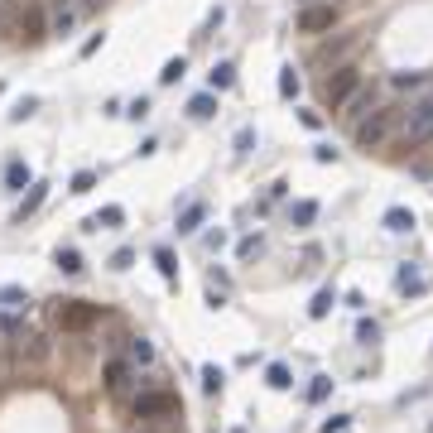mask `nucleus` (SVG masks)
<instances>
[{
	"mask_svg": "<svg viewBox=\"0 0 433 433\" xmlns=\"http://www.w3.org/2000/svg\"><path fill=\"white\" fill-rule=\"evenodd\" d=\"M356 337H361V342H376V337H380V323H376V318H361Z\"/></svg>",
	"mask_w": 433,
	"mask_h": 433,
	"instance_id": "e433bc0d",
	"label": "nucleus"
},
{
	"mask_svg": "<svg viewBox=\"0 0 433 433\" xmlns=\"http://www.w3.org/2000/svg\"><path fill=\"white\" fill-rule=\"evenodd\" d=\"M313 154H318V164H332V159H337V150H332V145H318Z\"/></svg>",
	"mask_w": 433,
	"mask_h": 433,
	"instance_id": "37998d69",
	"label": "nucleus"
},
{
	"mask_svg": "<svg viewBox=\"0 0 433 433\" xmlns=\"http://www.w3.org/2000/svg\"><path fill=\"white\" fill-rule=\"evenodd\" d=\"M82 20V10H78V0H49V34H73V25Z\"/></svg>",
	"mask_w": 433,
	"mask_h": 433,
	"instance_id": "9d476101",
	"label": "nucleus"
},
{
	"mask_svg": "<svg viewBox=\"0 0 433 433\" xmlns=\"http://www.w3.org/2000/svg\"><path fill=\"white\" fill-rule=\"evenodd\" d=\"M188 116L193 121H212L216 116V92H197V97L188 102Z\"/></svg>",
	"mask_w": 433,
	"mask_h": 433,
	"instance_id": "a211bd4d",
	"label": "nucleus"
},
{
	"mask_svg": "<svg viewBox=\"0 0 433 433\" xmlns=\"http://www.w3.org/2000/svg\"><path fill=\"white\" fill-rule=\"evenodd\" d=\"M236 87V68L231 63H216L212 73H207V92H231Z\"/></svg>",
	"mask_w": 433,
	"mask_h": 433,
	"instance_id": "f3484780",
	"label": "nucleus"
},
{
	"mask_svg": "<svg viewBox=\"0 0 433 433\" xmlns=\"http://www.w3.org/2000/svg\"><path fill=\"white\" fill-rule=\"evenodd\" d=\"M0 332H5V337H25V332H29V318L15 308V313H5V318H0Z\"/></svg>",
	"mask_w": 433,
	"mask_h": 433,
	"instance_id": "bb28decb",
	"label": "nucleus"
},
{
	"mask_svg": "<svg viewBox=\"0 0 433 433\" xmlns=\"http://www.w3.org/2000/svg\"><path fill=\"white\" fill-rule=\"evenodd\" d=\"M260 250H265V241H260V236H245V241L236 245V255H241V260H255Z\"/></svg>",
	"mask_w": 433,
	"mask_h": 433,
	"instance_id": "72a5a7b5",
	"label": "nucleus"
},
{
	"mask_svg": "<svg viewBox=\"0 0 433 433\" xmlns=\"http://www.w3.org/2000/svg\"><path fill=\"white\" fill-rule=\"evenodd\" d=\"M34 111H39V102H34V97H25V102H15V111H10V121H29Z\"/></svg>",
	"mask_w": 433,
	"mask_h": 433,
	"instance_id": "c9c22d12",
	"label": "nucleus"
},
{
	"mask_svg": "<svg viewBox=\"0 0 433 433\" xmlns=\"http://www.w3.org/2000/svg\"><path fill=\"white\" fill-rule=\"evenodd\" d=\"M361 87H366V82H361V68H356V63L337 68L332 78H323V106H327V111H342L356 92H361Z\"/></svg>",
	"mask_w": 433,
	"mask_h": 433,
	"instance_id": "423d86ee",
	"label": "nucleus"
},
{
	"mask_svg": "<svg viewBox=\"0 0 433 433\" xmlns=\"http://www.w3.org/2000/svg\"><path fill=\"white\" fill-rule=\"evenodd\" d=\"M400 111L405 106H376L371 116L356 121V145L361 150H385L390 140L400 135Z\"/></svg>",
	"mask_w": 433,
	"mask_h": 433,
	"instance_id": "f03ea898",
	"label": "nucleus"
},
{
	"mask_svg": "<svg viewBox=\"0 0 433 433\" xmlns=\"http://www.w3.org/2000/svg\"><path fill=\"white\" fill-rule=\"evenodd\" d=\"M202 216H207V202H188V207L178 212V236H193V231L202 226Z\"/></svg>",
	"mask_w": 433,
	"mask_h": 433,
	"instance_id": "dca6fc26",
	"label": "nucleus"
},
{
	"mask_svg": "<svg viewBox=\"0 0 433 433\" xmlns=\"http://www.w3.org/2000/svg\"><path fill=\"white\" fill-rule=\"evenodd\" d=\"M221 371H216V366H202V390H207V395H221Z\"/></svg>",
	"mask_w": 433,
	"mask_h": 433,
	"instance_id": "473e14b6",
	"label": "nucleus"
},
{
	"mask_svg": "<svg viewBox=\"0 0 433 433\" xmlns=\"http://www.w3.org/2000/svg\"><path fill=\"white\" fill-rule=\"evenodd\" d=\"M44 197H49V183H39V178H34V183H29V193L20 197V207H15V221L25 226V216L39 212V207H44Z\"/></svg>",
	"mask_w": 433,
	"mask_h": 433,
	"instance_id": "ddd939ff",
	"label": "nucleus"
},
{
	"mask_svg": "<svg viewBox=\"0 0 433 433\" xmlns=\"http://www.w3.org/2000/svg\"><path fill=\"white\" fill-rule=\"evenodd\" d=\"M183 73H188V63H183V58H169V63H164V73H159V82H164V87H173Z\"/></svg>",
	"mask_w": 433,
	"mask_h": 433,
	"instance_id": "c756f323",
	"label": "nucleus"
},
{
	"mask_svg": "<svg viewBox=\"0 0 433 433\" xmlns=\"http://www.w3.org/2000/svg\"><path fill=\"white\" fill-rule=\"evenodd\" d=\"M395 284H400V294H424V289H429V279H424V274L414 270V265H405Z\"/></svg>",
	"mask_w": 433,
	"mask_h": 433,
	"instance_id": "412c9836",
	"label": "nucleus"
},
{
	"mask_svg": "<svg viewBox=\"0 0 433 433\" xmlns=\"http://www.w3.org/2000/svg\"><path fill=\"white\" fill-rule=\"evenodd\" d=\"M154 265H159V274L169 279V284H178V260H173V250H169V245L154 250Z\"/></svg>",
	"mask_w": 433,
	"mask_h": 433,
	"instance_id": "393cba45",
	"label": "nucleus"
},
{
	"mask_svg": "<svg viewBox=\"0 0 433 433\" xmlns=\"http://www.w3.org/2000/svg\"><path fill=\"white\" fill-rule=\"evenodd\" d=\"M308 5H332V0H308Z\"/></svg>",
	"mask_w": 433,
	"mask_h": 433,
	"instance_id": "c03bdc74",
	"label": "nucleus"
},
{
	"mask_svg": "<svg viewBox=\"0 0 433 433\" xmlns=\"http://www.w3.org/2000/svg\"><path fill=\"white\" fill-rule=\"evenodd\" d=\"M371 111H376V92H371V87H361V92H356L352 102H347V106H342V116H347V121H361V116H371Z\"/></svg>",
	"mask_w": 433,
	"mask_h": 433,
	"instance_id": "4468645a",
	"label": "nucleus"
},
{
	"mask_svg": "<svg viewBox=\"0 0 433 433\" xmlns=\"http://www.w3.org/2000/svg\"><path fill=\"white\" fill-rule=\"evenodd\" d=\"M298 121H303L308 130H318V126H323V111H298Z\"/></svg>",
	"mask_w": 433,
	"mask_h": 433,
	"instance_id": "ea45409f",
	"label": "nucleus"
},
{
	"mask_svg": "<svg viewBox=\"0 0 433 433\" xmlns=\"http://www.w3.org/2000/svg\"><path fill=\"white\" fill-rule=\"evenodd\" d=\"M332 25H337V5H303L298 10V29L303 34H323Z\"/></svg>",
	"mask_w": 433,
	"mask_h": 433,
	"instance_id": "9b49d317",
	"label": "nucleus"
},
{
	"mask_svg": "<svg viewBox=\"0 0 433 433\" xmlns=\"http://www.w3.org/2000/svg\"><path fill=\"white\" fill-rule=\"evenodd\" d=\"M126 352H130V366H150V361H154V342H150V337H130Z\"/></svg>",
	"mask_w": 433,
	"mask_h": 433,
	"instance_id": "aec40b11",
	"label": "nucleus"
},
{
	"mask_svg": "<svg viewBox=\"0 0 433 433\" xmlns=\"http://www.w3.org/2000/svg\"><path fill=\"white\" fill-rule=\"evenodd\" d=\"M10 347H15V366H20V376H25V371H44V366L54 361V342H49L44 332L10 337Z\"/></svg>",
	"mask_w": 433,
	"mask_h": 433,
	"instance_id": "39448f33",
	"label": "nucleus"
},
{
	"mask_svg": "<svg viewBox=\"0 0 433 433\" xmlns=\"http://www.w3.org/2000/svg\"><path fill=\"white\" fill-rule=\"evenodd\" d=\"M102 44H106V34H92V39L82 44V58H92V54H97V49H102Z\"/></svg>",
	"mask_w": 433,
	"mask_h": 433,
	"instance_id": "a19ab883",
	"label": "nucleus"
},
{
	"mask_svg": "<svg viewBox=\"0 0 433 433\" xmlns=\"http://www.w3.org/2000/svg\"><path fill=\"white\" fill-rule=\"evenodd\" d=\"M126 116H130V121H145V116H150V97H135V102L126 106Z\"/></svg>",
	"mask_w": 433,
	"mask_h": 433,
	"instance_id": "4c0bfd02",
	"label": "nucleus"
},
{
	"mask_svg": "<svg viewBox=\"0 0 433 433\" xmlns=\"http://www.w3.org/2000/svg\"><path fill=\"white\" fill-rule=\"evenodd\" d=\"M121 226H126V207H116V202L87 216V231H121Z\"/></svg>",
	"mask_w": 433,
	"mask_h": 433,
	"instance_id": "f8f14e48",
	"label": "nucleus"
},
{
	"mask_svg": "<svg viewBox=\"0 0 433 433\" xmlns=\"http://www.w3.org/2000/svg\"><path fill=\"white\" fill-rule=\"evenodd\" d=\"M347 419H352V414H332V419L323 424V433H342V429H347Z\"/></svg>",
	"mask_w": 433,
	"mask_h": 433,
	"instance_id": "58836bf2",
	"label": "nucleus"
},
{
	"mask_svg": "<svg viewBox=\"0 0 433 433\" xmlns=\"http://www.w3.org/2000/svg\"><path fill=\"white\" fill-rule=\"evenodd\" d=\"M54 260H58V270H63V274H82V270H87V265H82V255L73 250V245H58Z\"/></svg>",
	"mask_w": 433,
	"mask_h": 433,
	"instance_id": "b1692460",
	"label": "nucleus"
},
{
	"mask_svg": "<svg viewBox=\"0 0 433 433\" xmlns=\"http://www.w3.org/2000/svg\"><path fill=\"white\" fill-rule=\"evenodd\" d=\"M102 5H111V0H78V10H82V15H97Z\"/></svg>",
	"mask_w": 433,
	"mask_h": 433,
	"instance_id": "79ce46f5",
	"label": "nucleus"
},
{
	"mask_svg": "<svg viewBox=\"0 0 433 433\" xmlns=\"http://www.w3.org/2000/svg\"><path fill=\"white\" fill-rule=\"evenodd\" d=\"M102 385H106L111 400H135L140 390H150V380H140L135 366H130L126 356H106V366H102Z\"/></svg>",
	"mask_w": 433,
	"mask_h": 433,
	"instance_id": "7ed1b4c3",
	"label": "nucleus"
},
{
	"mask_svg": "<svg viewBox=\"0 0 433 433\" xmlns=\"http://www.w3.org/2000/svg\"><path fill=\"white\" fill-rule=\"evenodd\" d=\"M400 150H424L433 145V92H424L419 102H409L400 111Z\"/></svg>",
	"mask_w": 433,
	"mask_h": 433,
	"instance_id": "f257e3e1",
	"label": "nucleus"
},
{
	"mask_svg": "<svg viewBox=\"0 0 433 433\" xmlns=\"http://www.w3.org/2000/svg\"><path fill=\"white\" fill-rule=\"evenodd\" d=\"M178 395L173 390H159V385H150V390H140L135 400H130V414L135 419H145V424H159V419H173L178 414Z\"/></svg>",
	"mask_w": 433,
	"mask_h": 433,
	"instance_id": "20e7f679",
	"label": "nucleus"
},
{
	"mask_svg": "<svg viewBox=\"0 0 433 433\" xmlns=\"http://www.w3.org/2000/svg\"><path fill=\"white\" fill-rule=\"evenodd\" d=\"M15 39H20V44H44V39H49V10H44V0H25V5H20Z\"/></svg>",
	"mask_w": 433,
	"mask_h": 433,
	"instance_id": "6e6552de",
	"label": "nucleus"
},
{
	"mask_svg": "<svg viewBox=\"0 0 433 433\" xmlns=\"http://www.w3.org/2000/svg\"><path fill=\"white\" fill-rule=\"evenodd\" d=\"M356 49H361V34H342V39H327L323 49L313 54V68H332V73H337V68H347V58H352Z\"/></svg>",
	"mask_w": 433,
	"mask_h": 433,
	"instance_id": "1a4fd4ad",
	"label": "nucleus"
},
{
	"mask_svg": "<svg viewBox=\"0 0 433 433\" xmlns=\"http://www.w3.org/2000/svg\"><path fill=\"white\" fill-rule=\"evenodd\" d=\"M332 303H337V289L327 284V289H318V294H313V303H308V318H327V313H332Z\"/></svg>",
	"mask_w": 433,
	"mask_h": 433,
	"instance_id": "5701e85b",
	"label": "nucleus"
},
{
	"mask_svg": "<svg viewBox=\"0 0 433 433\" xmlns=\"http://www.w3.org/2000/svg\"><path fill=\"white\" fill-rule=\"evenodd\" d=\"M265 385H270V390H289V385H294V376H289V366H284V361H274L270 371H265Z\"/></svg>",
	"mask_w": 433,
	"mask_h": 433,
	"instance_id": "cd10ccee",
	"label": "nucleus"
},
{
	"mask_svg": "<svg viewBox=\"0 0 433 433\" xmlns=\"http://www.w3.org/2000/svg\"><path fill=\"white\" fill-rule=\"evenodd\" d=\"M25 303H29V294L20 284H5V289H0V308H5V313H15V308H25Z\"/></svg>",
	"mask_w": 433,
	"mask_h": 433,
	"instance_id": "a878e982",
	"label": "nucleus"
},
{
	"mask_svg": "<svg viewBox=\"0 0 433 433\" xmlns=\"http://www.w3.org/2000/svg\"><path fill=\"white\" fill-rule=\"evenodd\" d=\"M385 231H395V236L414 231V212H409V207H390V212H385Z\"/></svg>",
	"mask_w": 433,
	"mask_h": 433,
	"instance_id": "6ab92c4d",
	"label": "nucleus"
},
{
	"mask_svg": "<svg viewBox=\"0 0 433 433\" xmlns=\"http://www.w3.org/2000/svg\"><path fill=\"white\" fill-rule=\"evenodd\" d=\"M29 183H34V173H29L25 159H10V164H5V188H10V193H25Z\"/></svg>",
	"mask_w": 433,
	"mask_h": 433,
	"instance_id": "2eb2a0df",
	"label": "nucleus"
},
{
	"mask_svg": "<svg viewBox=\"0 0 433 433\" xmlns=\"http://www.w3.org/2000/svg\"><path fill=\"white\" fill-rule=\"evenodd\" d=\"M130 265H135V250H130V245H121V250L111 255V270H130Z\"/></svg>",
	"mask_w": 433,
	"mask_h": 433,
	"instance_id": "f704fd0d",
	"label": "nucleus"
},
{
	"mask_svg": "<svg viewBox=\"0 0 433 433\" xmlns=\"http://www.w3.org/2000/svg\"><path fill=\"white\" fill-rule=\"evenodd\" d=\"M92 188H97V173H92V169H78L73 183H68V193H78V197H82V193H92Z\"/></svg>",
	"mask_w": 433,
	"mask_h": 433,
	"instance_id": "c85d7f7f",
	"label": "nucleus"
},
{
	"mask_svg": "<svg viewBox=\"0 0 433 433\" xmlns=\"http://www.w3.org/2000/svg\"><path fill=\"white\" fill-rule=\"evenodd\" d=\"M289 221H294V226H313V221H318V202H313V197L294 202V207H289Z\"/></svg>",
	"mask_w": 433,
	"mask_h": 433,
	"instance_id": "4be33fe9",
	"label": "nucleus"
},
{
	"mask_svg": "<svg viewBox=\"0 0 433 433\" xmlns=\"http://www.w3.org/2000/svg\"><path fill=\"white\" fill-rule=\"evenodd\" d=\"M327 395H332V380H327V376H318L313 385H308V405H323Z\"/></svg>",
	"mask_w": 433,
	"mask_h": 433,
	"instance_id": "2f4dec72",
	"label": "nucleus"
},
{
	"mask_svg": "<svg viewBox=\"0 0 433 433\" xmlns=\"http://www.w3.org/2000/svg\"><path fill=\"white\" fill-rule=\"evenodd\" d=\"M298 87H303V82H298L294 68H279V97H298Z\"/></svg>",
	"mask_w": 433,
	"mask_h": 433,
	"instance_id": "7c9ffc66",
	"label": "nucleus"
},
{
	"mask_svg": "<svg viewBox=\"0 0 433 433\" xmlns=\"http://www.w3.org/2000/svg\"><path fill=\"white\" fill-rule=\"evenodd\" d=\"M54 318L63 332H92V327L102 323V308L97 303H82V298H63L54 308Z\"/></svg>",
	"mask_w": 433,
	"mask_h": 433,
	"instance_id": "0eeeda50",
	"label": "nucleus"
}]
</instances>
